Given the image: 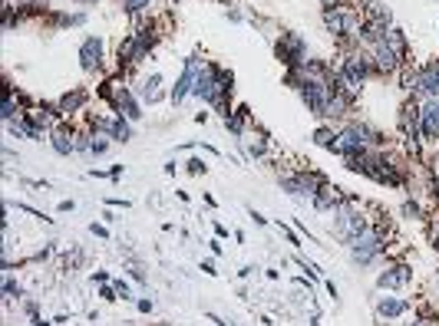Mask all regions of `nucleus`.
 Segmentation results:
<instances>
[{"label": "nucleus", "mask_w": 439, "mask_h": 326, "mask_svg": "<svg viewBox=\"0 0 439 326\" xmlns=\"http://www.w3.org/2000/svg\"><path fill=\"white\" fill-rule=\"evenodd\" d=\"M277 57L284 59V63H291V66L304 63V40L297 33H284L281 43H277Z\"/></svg>", "instance_id": "obj_5"}, {"label": "nucleus", "mask_w": 439, "mask_h": 326, "mask_svg": "<svg viewBox=\"0 0 439 326\" xmlns=\"http://www.w3.org/2000/svg\"><path fill=\"white\" fill-rule=\"evenodd\" d=\"M50 139H53V148H57L60 155H70V152H76V148H79V139H76L73 129H57Z\"/></svg>", "instance_id": "obj_11"}, {"label": "nucleus", "mask_w": 439, "mask_h": 326, "mask_svg": "<svg viewBox=\"0 0 439 326\" xmlns=\"http://www.w3.org/2000/svg\"><path fill=\"white\" fill-rule=\"evenodd\" d=\"M106 129L113 132V139H116V142H129V125H126L122 119H116V122H109Z\"/></svg>", "instance_id": "obj_16"}, {"label": "nucleus", "mask_w": 439, "mask_h": 326, "mask_svg": "<svg viewBox=\"0 0 439 326\" xmlns=\"http://www.w3.org/2000/svg\"><path fill=\"white\" fill-rule=\"evenodd\" d=\"M324 20H327V30H331L333 37H350V33H360V27H357V14H353V10L331 7V10L324 14Z\"/></svg>", "instance_id": "obj_1"}, {"label": "nucleus", "mask_w": 439, "mask_h": 326, "mask_svg": "<svg viewBox=\"0 0 439 326\" xmlns=\"http://www.w3.org/2000/svg\"><path fill=\"white\" fill-rule=\"evenodd\" d=\"M367 73H370V59L364 53H350L344 59V66H340V76H344V83H350V86H360L367 79Z\"/></svg>", "instance_id": "obj_2"}, {"label": "nucleus", "mask_w": 439, "mask_h": 326, "mask_svg": "<svg viewBox=\"0 0 439 326\" xmlns=\"http://www.w3.org/2000/svg\"><path fill=\"white\" fill-rule=\"evenodd\" d=\"M407 300H380L377 303V310L380 316H400V313H407Z\"/></svg>", "instance_id": "obj_15"}, {"label": "nucleus", "mask_w": 439, "mask_h": 326, "mask_svg": "<svg viewBox=\"0 0 439 326\" xmlns=\"http://www.w3.org/2000/svg\"><path fill=\"white\" fill-rule=\"evenodd\" d=\"M337 234L344 237V244H350V241H357L360 234H367L364 218H360L357 211H340V218H337Z\"/></svg>", "instance_id": "obj_3"}, {"label": "nucleus", "mask_w": 439, "mask_h": 326, "mask_svg": "<svg viewBox=\"0 0 439 326\" xmlns=\"http://www.w3.org/2000/svg\"><path fill=\"white\" fill-rule=\"evenodd\" d=\"M409 277H413V270H409V267H393V270L380 274V287H403Z\"/></svg>", "instance_id": "obj_12"}, {"label": "nucleus", "mask_w": 439, "mask_h": 326, "mask_svg": "<svg viewBox=\"0 0 439 326\" xmlns=\"http://www.w3.org/2000/svg\"><path fill=\"white\" fill-rule=\"evenodd\" d=\"M146 3H149V0H126V10H129V14H136V10H142Z\"/></svg>", "instance_id": "obj_20"}, {"label": "nucleus", "mask_w": 439, "mask_h": 326, "mask_svg": "<svg viewBox=\"0 0 439 326\" xmlns=\"http://www.w3.org/2000/svg\"><path fill=\"white\" fill-rule=\"evenodd\" d=\"M113 105H116V112H119V116H129V119H139V116H142V109L133 103V96H129L126 89H122L119 96L113 99Z\"/></svg>", "instance_id": "obj_13"}, {"label": "nucleus", "mask_w": 439, "mask_h": 326, "mask_svg": "<svg viewBox=\"0 0 439 326\" xmlns=\"http://www.w3.org/2000/svg\"><path fill=\"white\" fill-rule=\"evenodd\" d=\"M400 129H403V135H409V142L416 148V132H420V105L416 103L403 105V112H400Z\"/></svg>", "instance_id": "obj_7"}, {"label": "nucleus", "mask_w": 439, "mask_h": 326, "mask_svg": "<svg viewBox=\"0 0 439 326\" xmlns=\"http://www.w3.org/2000/svg\"><path fill=\"white\" fill-rule=\"evenodd\" d=\"M83 99H86L83 92H70V96H63V99H60V109H63V112H73L76 105H83Z\"/></svg>", "instance_id": "obj_17"}, {"label": "nucleus", "mask_w": 439, "mask_h": 326, "mask_svg": "<svg viewBox=\"0 0 439 326\" xmlns=\"http://www.w3.org/2000/svg\"><path fill=\"white\" fill-rule=\"evenodd\" d=\"M244 119H248V105H242V109H238L235 116L228 119V129H231V132L238 135V132H242V125H244Z\"/></svg>", "instance_id": "obj_18"}, {"label": "nucleus", "mask_w": 439, "mask_h": 326, "mask_svg": "<svg viewBox=\"0 0 439 326\" xmlns=\"http://www.w3.org/2000/svg\"><path fill=\"white\" fill-rule=\"evenodd\" d=\"M373 63H377L380 73H393V70H400L403 57H400V53H396V50L387 43V40H380V43L373 46Z\"/></svg>", "instance_id": "obj_6"}, {"label": "nucleus", "mask_w": 439, "mask_h": 326, "mask_svg": "<svg viewBox=\"0 0 439 326\" xmlns=\"http://www.w3.org/2000/svg\"><path fill=\"white\" fill-rule=\"evenodd\" d=\"M433 237H436V241H433V244H436V251H439V227H436V231H433Z\"/></svg>", "instance_id": "obj_22"}, {"label": "nucleus", "mask_w": 439, "mask_h": 326, "mask_svg": "<svg viewBox=\"0 0 439 326\" xmlns=\"http://www.w3.org/2000/svg\"><path fill=\"white\" fill-rule=\"evenodd\" d=\"M142 99L146 103H159L162 99V76H149V79H142Z\"/></svg>", "instance_id": "obj_14"}, {"label": "nucleus", "mask_w": 439, "mask_h": 326, "mask_svg": "<svg viewBox=\"0 0 439 326\" xmlns=\"http://www.w3.org/2000/svg\"><path fill=\"white\" fill-rule=\"evenodd\" d=\"M416 86L423 89L426 96H439V59L420 70V83H416Z\"/></svg>", "instance_id": "obj_10"}, {"label": "nucleus", "mask_w": 439, "mask_h": 326, "mask_svg": "<svg viewBox=\"0 0 439 326\" xmlns=\"http://www.w3.org/2000/svg\"><path fill=\"white\" fill-rule=\"evenodd\" d=\"M324 3H327V7H337V0H324Z\"/></svg>", "instance_id": "obj_23"}, {"label": "nucleus", "mask_w": 439, "mask_h": 326, "mask_svg": "<svg viewBox=\"0 0 439 326\" xmlns=\"http://www.w3.org/2000/svg\"><path fill=\"white\" fill-rule=\"evenodd\" d=\"M420 129L426 139H439V103H429L420 109Z\"/></svg>", "instance_id": "obj_9"}, {"label": "nucleus", "mask_w": 439, "mask_h": 326, "mask_svg": "<svg viewBox=\"0 0 439 326\" xmlns=\"http://www.w3.org/2000/svg\"><path fill=\"white\" fill-rule=\"evenodd\" d=\"M314 142H318V145H327V148H333V142H337V139H333V135L327 132V129H318V135H314Z\"/></svg>", "instance_id": "obj_19"}, {"label": "nucleus", "mask_w": 439, "mask_h": 326, "mask_svg": "<svg viewBox=\"0 0 439 326\" xmlns=\"http://www.w3.org/2000/svg\"><path fill=\"white\" fill-rule=\"evenodd\" d=\"M79 63H83V70H86V73H92V70H99V66H103V43H99V40H86V43H83V50H79Z\"/></svg>", "instance_id": "obj_8"}, {"label": "nucleus", "mask_w": 439, "mask_h": 326, "mask_svg": "<svg viewBox=\"0 0 439 326\" xmlns=\"http://www.w3.org/2000/svg\"><path fill=\"white\" fill-rule=\"evenodd\" d=\"M198 73H202V63H198V57H188V63H185V73H182V79L175 83V89H172V99L175 103H182L185 96L195 89V83H198Z\"/></svg>", "instance_id": "obj_4"}, {"label": "nucleus", "mask_w": 439, "mask_h": 326, "mask_svg": "<svg viewBox=\"0 0 439 326\" xmlns=\"http://www.w3.org/2000/svg\"><path fill=\"white\" fill-rule=\"evenodd\" d=\"M3 290H7V296H20V287H14L10 281H7V287H3Z\"/></svg>", "instance_id": "obj_21"}]
</instances>
